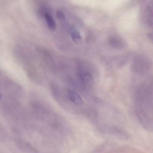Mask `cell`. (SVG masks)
Segmentation results:
<instances>
[{"instance_id": "6da1fadb", "label": "cell", "mask_w": 153, "mask_h": 153, "mask_svg": "<svg viewBox=\"0 0 153 153\" xmlns=\"http://www.w3.org/2000/svg\"><path fill=\"white\" fill-rule=\"evenodd\" d=\"M2 111L10 127L17 134H22L32 128L31 118L19 99L6 96Z\"/></svg>"}, {"instance_id": "7a4b0ae2", "label": "cell", "mask_w": 153, "mask_h": 153, "mask_svg": "<svg viewBox=\"0 0 153 153\" xmlns=\"http://www.w3.org/2000/svg\"><path fill=\"white\" fill-rule=\"evenodd\" d=\"M30 107L32 114L37 120L53 129L61 130L60 118L48 104L42 100L34 99L30 102Z\"/></svg>"}, {"instance_id": "3957f363", "label": "cell", "mask_w": 153, "mask_h": 153, "mask_svg": "<svg viewBox=\"0 0 153 153\" xmlns=\"http://www.w3.org/2000/svg\"><path fill=\"white\" fill-rule=\"evenodd\" d=\"M19 62L27 77L35 84L42 85L45 80V69L42 62L36 61L29 55L21 54Z\"/></svg>"}, {"instance_id": "277c9868", "label": "cell", "mask_w": 153, "mask_h": 153, "mask_svg": "<svg viewBox=\"0 0 153 153\" xmlns=\"http://www.w3.org/2000/svg\"><path fill=\"white\" fill-rule=\"evenodd\" d=\"M2 85L7 96L19 99L24 96L23 88L11 79L7 77H4Z\"/></svg>"}, {"instance_id": "5b68a950", "label": "cell", "mask_w": 153, "mask_h": 153, "mask_svg": "<svg viewBox=\"0 0 153 153\" xmlns=\"http://www.w3.org/2000/svg\"><path fill=\"white\" fill-rule=\"evenodd\" d=\"M76 75L78 81L83 87L87 88L93 85L94 78L88 69H85L79 66L76 69Z\"/></svg>"}, {"instance_id": "8992f818", "label": "cell", "mask_w": 153, "mask_h": 153, "mask_svg": "<svg viewBox=\"0 0 153 153\" xmlns=\"http://www.w3.org/2000/svg\"><path fill=\"white\" fill-rule=\"evenodd\" d=\"M14 143L16 147L23 152L32 153L39 152L37 149L32 144L23 139L16 138L14 139Z\"/></svg>"}, {"instance_id": "52a82bcc", "label": "cell", "mask_w": 153, "mask_h": 153, "mask_svg": "<svg viewBox=\"0 0 153 153\" xmlns=\"http://www.w3.org/2000/svg\"><path fill=\"white\" fill-rule=\"evenodd\" d=\"M68 98L72 103L77 106H80L84 104V101L80 95L71 89H68L67 91Z\"/></svg>"}, {"instance_id": "ba28073f", "label": "cell", "mask_w": 153, "mask_h": 153, "mask_svg": "<svg viewBox=\"0 0 153 153\" xmlns=\"http://www.w3.org/2000/svg\"><path fill=\"white\" fill-rule=\"evenodd\" d=\"M45 18L49 29L52 31L55 30L56 29V25L52 16L49 13L46 12L45 14Z\"/></svg>"}, {"instance_id": "9c48e42d", "label": "cell", "mask_w": 153, "mask_h": 153, "mask_svg": "<svg viewBox=\"0 0 153 153\" xmlns=\"http://www.w3.org/2000/svg\"><path fill=\"white\" fill-rule=\"evenodd\" d=\"M71 36L72 41L75 43L79 44L81 43V41H82V37H81L79 33L76 29L73 28L71 30Z\"/></svg>"}, {"instance_id": "30bf717a", "label": "cell", "mask_w": 153, "mask_h": 153, "mask_svg": "<svg viewBox=\"0 0 153 153\" xmlns=\"http://www.w3.org/2000/svg\"><path fill=\"white\" fill-rule=\"evenodd\" d=\"M8 138V133L3 125L0 123V142H5Z\"/></svg>"}, {"instance_id": "8fae6325", "label": "cell", "mask_w": 153, "mask_h": 153, "mask_svg": "<svg viewBox=\"0 0 153 153\" xmlns=\"http://www.w3.org/2000/svg\"><path fill=\"white\" fill-rule=\"evenodd\" d=\"M57 16L59 19H63L64 18V14L61 11H58L57 12Z\"/></svg>"}]
</instances>
